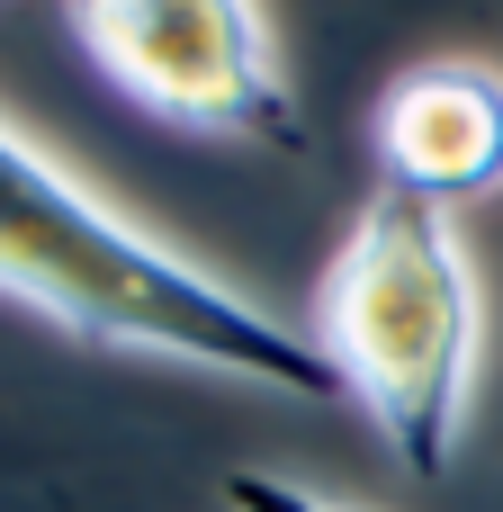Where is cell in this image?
Returning a JSON list of instances; mask_svg holds the SVG:
<instances>
[{"label": "cell", "instance_id": "2", "mask_svg": "<svg viewBox=\"0 0 503 512\" xmlns=\"http://www.w3.org/2000/svg\"><path fill=\"white\" fill-rule=\"evenodd\" d=\"M477 270L441 198L378 180L315 288V351L414 477H450L477 405Z\"/></svg>", "mask_w": 503, "mask_h": 512}, {"label": "cell", "instance_id": "1", "mask_svg": "<svg viewBox=\"0 0 503 512\" xmlns=\"http://www.w3.org/2000/svg\"><path fill=\"white\" fill-rule=\"evenodd\" d=\"M0 297L36 306L45 324L99 351L216 369L288 405H342V378L315 351V333H288L243 288H225L216 270L126 225L108 198H90L9 126H0Z\"/></svg>", "mask_w": 503, "mask_h": 512}, {"label": "cell", "instance_id": "3", "mask_svg": "<svg viewBox=\"0 0 503 512\" xmlns=\"http://www.w3.org/2000/svg\"><path fill=\"white\" fill-rule=\"evenodd\" d=\"M90 63L153 117L189 135H234L297 153L306 117L270 54V27L252 0H72Z\"/></svg>", "mask_w": 503, "mask_h": 512}, {"label": "cell", "instance_id": "5", "mask_svg": "<svg viewBox=\"0 0 503 512\" xmlns=\"http://www.w3.org/2000/svg\"><path fill=\"white\" fill-rule=\"evenodd\" d=\"M225 512H342V504L306 495L297 477H270V468H243V477H225Z\"/></svg>", "mask_w": 503, "mask_h": 512}, {"label": "cell", "instance_id": "4", "mask_svg": "<svg viewBox=\"0 0 503 512\" xmlns=\"http://www.w3.org/2000/svg\"><path fill=\"white\" fill-rule=\"evenodd\" d=\"M378 171L423 198H477L503 180V72L423 63L378 99Z\"/></svg>", "mask_w": 503, "mask_h": 512}]
</instances>
